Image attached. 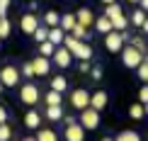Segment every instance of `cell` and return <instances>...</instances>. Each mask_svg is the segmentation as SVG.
I'll list each match as a JSON object with an SVG mask.
<instances>
[{
  "mask_svg": "<svg viewBox=\"0 0 148 141\" xmlns=\"http://www.w3.org/2000/svg\"><path fill=\"white\" fill-rule=\"evenodd\" d=\"M39 88H36L34 83H24L22 88H20V100L24 102V105H29V107H34L36 102H39Z\"/></svg>",
  "mask_w": 148,
  "mask_h": 141,
  "instance_id": "5b68a950",
  "label": "cell"
},
{
  "mask_svg": "<svg viewBox=\"0 0 148 141\" xmlns=\"http://www.w3.org/2000/svg\"><path fill=\"white\" fill-rule=\"evenodd\" d=\"M0 41H3V39H0Z\"/></svg>",
  "mask_w": 148,
  "mask_h": 141,
  "instance_id": "681fc988",
  "label": "cell"
},
{
  "mask_svg": "<svg viewBox=\"0 0 148 141\" xmlns=\"http://www.w3.org/2000/svg\"><path fill=\"white\" fill-rule=\"evenodd\" d=\"M129 3H138V0H129Z\"/></svg>",
  "mask_w": 148,
  "mask_h": 141,
  "instance_id": "c3c4849f",
  "label": "cell"
},
{
  "mask_svg": "<svg viewBox=\"0 0 148 141\" xmlns=\"http://www.w3.org/2000/svg\"><path fill=\"white\" fill-rule=\"evenodd\" d=\"M10 139H12V129L5 122V124H0V141H10Z\"/></svg>",
  "mask_w": 148,
  "mask_h": 141,
  "instance_id": "836d02e7",
  "label": "cell"
},
{
  "mask_svg": "<svg viewBox=\"0 0 148 141\" xmlns=\"http://www.w3.org/2000/svg\"><path fill=\"white\" fill-rule=\"evenodd\" d=\"M143 109H146V114H148V102H146V105H143Z\"/></svg>",
  "mask_w": 148,
  "mask_h": 141,
  "instance_id": "7dc6e473",
  "label": "cell"
},
{
  "mask_svg": "<svg viewBox=\"0 0 148 141\" xmlns=\"http://www.w3.org/2000/svg\"><path fill=\"white\" fill-rule=\"evenodd\" d=\"M20 27H22V32H24V34H34V29L39 27V20H36V15H34V12H27V15L20 20Z\"/></svg>",
  "mask_w": 148,
  "mask_h": 141,
  "instance_id": "7c38bea8",
  "label": "cell"
},
{
  "mask_svg": "<svg viewBox=\"0 0 148 141\" xmlns=\"http://www.w3.org/2000/svg\"><path fill=\"white\" fill-rule=\"evenodd\" d=\"M66 119V141H85V129L80 127V122H73L71 117Z\"/></svg>",
  "mask_w": 148,
  "mask_h": 141,
  "instance_id": "52a82bcc",
  "label": "cell"
},
{
  "mask_svg": "<svg viewBox=\"0 0 148 141\" xmlns=\"http://www.w3.org/2000/svg\"><path fill=\"white\" fill-rule=\"evenodd\" d=\"M80 127L83 129H97L100 127V112L92 109V107L80 109Z\"/></svg>",
  "mask_w": 148,
  "mask_h": 141,
  "instance_id": "8992f818",
  "label": "cell"
},
{
  "mask_svg": "<svg viewBox=\"0 0 148 141\" xmlns=\"http://www.w3.org/2000/svg\"><path fill=\"white\" fill-rule=\"evenodd\" d=\"M90 76H92V80H100L102 78V68H90Z\"/></svg>",
  "mask_w": 148,
  "mask_h": 141,
  "instance_id": "8d00e7d4",
  "label": "cell"
},
{
  "mask_svg": "<svg viewBox=\"0 0 148 141\" xmlns=\"http://www.w3.org/2000/svg\"><path fill=\"white\" fill-rule=\"evenodd\" d=\"M129 39V34L126 32H107L104 34V46H107V51H112V54H119L121 49H124V41Z\"/></svg>",
  "mask_w": 148,
  "mask_h": 141,
  "instance_id": "7a4b0ae2",
  "label": "cell"
},
{
  "mask_svg": "<svg viewBox=\"0 0 148 141\" xmlns=\"http://www.w3.org/2000/svg\"><path fill=\"white\" fill-rule=\"evenodd\" d=\"M24 127H27V129H39L41 127V114L36 112V109H29V112L24 114Z\"/></svg>",
  "mask_w": 148,
  "mask_h": 141,
  "instance_id": "5bb4252c",
  "label": "cell"
},
{
  "mask_svg": "<svg viewBox=\"0 0 148 141\" xmlns=\"http://www.w3.org/2000/svg\"><path fill=\"white\" fill-rule=\"evenodd\" d=\"M46 117L51 122H61L63 119V109H61V105H46Z\"/></svg>",
  "mask_w": 148,
  "mask_h": 141,
  "instance_id": "e0dca14e",
  "label": "cell"
},
{
  "mask_svg": "<svg viewBox=\"0 0 148 141\" xmlns=\"http://www.w3.org/2000/svg\"><path fill=\"white\" fill-rule=\"evenodd\" d=\"M71 105H73V109L90 107V93L85 88H75V90H73V95H71Z\"/></svg>",
  "mask_w": 148,
  "mask_h": 141,
  "instance_id": "ba28073f",
  "label": "cell"
},
{
  "mask_svg": "<svg viewBox=\"0 0 148 141\" xmlns=\"http://www.w3.org/2000/svg\"><path fill=\"white\" fill-rule=\"evenodd\" d=\"M75 22L90 29V27H92V22H95V17H92V10H90V8H80V10L75 12Z\"/></svg>",
  "mask_w": 148,
  "mask_h": 141,
  "instance_id": "4fadbf2b",
  "label": "cell"
},
{
  "mask_svg": "<svg viewBox=\"0 0 148 141\" xmlns=\"http://www.w3.org/2000/svg\"><path fill=\"white\" fill-rule=\"evenodd\" d=\"M138 5H141V10L148 12V0H138Z\"/></svg>",
  "mask_w": 148,
  "mask_h": 141,
  "instance_id": "60d3db41",
  "label": "cell"
},
{
  "mask_svg": "<svg viewBox=\"0 0 148 141\" xmlns=\"http://www.w3.org/2000/svg\"><path fill=\"white\" fill-rule=\"evenodd\" d=\"M22 141H36V139H34V136H24Z\"/></svg>",
  "mask_w": 148,
  "mask_h": 141,
  "instance_id": "ee69618b",
  "label": "cell"
},
{
  "mask_svg": "<svg viewBox=\"0 0 148 141\" xmlns=\"http://www.w3.org/2000/svg\"><path fill=\"white\" fill-rule=\"evenodd\" d=\"M53 49H56V46H53L51 44V41H39V56H46V58H51L53 56Z\"/></svg>",
  "mask_w": 148,
  "mask_h": 141,
  "instance_id": "cb8c5ba5",
  "label": "cell"
},
{
  "mask_svg": "<svg viewBox=\"0 0 148 141\" xmlns=\"http://www.w3.org/2000/svg\"><path fill=\"white\" fill-rule=\"evenodd\" d=\"M73 24H75V15H73V12H66V15H61L58 27L63 29V32H71V29H73Z\"/></svg>",
  "mask_w": 148,
  "mask_h": 141,
  "instance_id": "ac0fdd59",
  "label": "cell"
},
{
  "mask_svg": "<svg viewBox=\"0 0 148 141\" xmlns=\"http://www.w3.org/2000/svg\"><path fill=\"white\" fill-rule=\"evenodd\" d=\"M141 61H143V54H141L138 49H134L131 44L126 49H121V63H124L126 68H138Z\"/></svg>",
  "mask_w": 148,
  "mask_h": 141,
  "instance_id": "277c9868",
  "label": "cell"
},
{
  "mask_svg": "<svg viewBox=\"0 0 148 141\" xmlns=\"http://www.w3.org/2000/svg\"><path fill=\"white\" fill-rule=\"evenodd\" d=\"M34 139L36 141H58V134L53 131V129H39Z\"/></svg>",
  "mask_w": 148,
  "mask_h": 141,
  "instance_id": "d6986e66",
  "label": "cell"
},
{
  "mask_svg": "<svg viewBox=\"0 0 148 141\" xmlns=\"http://www.w3.org/2000/svg\"><path fill=\"white\" fill-rule=\"evenodd\" d=\"M63 46L68 49L71 56L78 58V61H90V58H92V46L85 44L83 39H75V36L66 34V36H63Z\"/></svg>",
  "mask_w": 148,
  "mask_h": 141,
  "instance_id": "6da1fadb",
  "label": "cell"
},
{
  "mask_svg": "<svg viewBox=\"0 0 148 141\" xmlns=\"http://www.w3.org/2000/svg\"><path fill=\"white\" fill-rule=\"evenodd\" d=\"M146 17H148V12H143V10H134V12H131V20H129V24H134V27H141Z\"/></svg>",
  "mask_w": 148,
  "mask_h": 141,
  "instance_id": "d4e9b609",
  "label": "cell"
},
{
  "mask_svg": "<svg viewBox=\"0 0 148 141\" xmlns=\"http://www.w3.org/2000/svg\"><path fill=\"white\" fill-rule=\"evenodd\" d=\"M136 71H138V78H141V80H143V83H148V61H141Z\"/></svg>",
  "mask_w": 148,
  "mask_h": 141,
  "instance_id": "d6a6232c",
  "label": "cell"
},
{
  "mask_svg": "<svg viewBox=\"0 0 148 141\" xmlns=\"http://www.w3.org/2000/svg\"><path fill=\"white\" fill-rule=\"evenodd\" d=\"M20 76L22 73L15 68V66H3L0 68V85L3 88H17L20 85Z\"/></svg>",
  "mask_w": 148,
  "mask_h": 141,
  "instance_id": "3957f363",
  "label": "cell"
},
{
  "mask_svg": "<svg viewBox=\"0 0 148 141\" xmlns=\"http://www.w3.org/2000/svg\"><path fill=\"white\" fill-rule=\"evenodd\" d=\"M100 141H114V139H112V136H102Z\"/></svg>",
  "mask_w": 148,
  "mask_h": 141,
  "instance_id": "7bdbcfd3",
  "label": "cell"
},
{
  "mask_svg": "<svg viewBox=\"0 0 148 141\" xmlns=\"http://www.w3.org/2000/svg\"><path fill=\"white\" fill-rule=\"evenodd\" d=\"M51 58H53V63H56L58 68H68V66L73 63V56H71V51H68V49H66L63 44L53 49V56H51Z\"/></svg>",
  "mask_w": 148,
  "mask_h": 141,
  "instance_id": "9c48e42d",
  "label": "cell"
},
{
  "mask_svg": "<svg viewBox=\"0 0 148 141\" xmlns=\"http://www.w3.org/2000/svg\"><path fill=\"white\" fill-rule=\"evenodd\" d=\"M63 36H66V32H63L61 27H49V36H46V39L51 41L53 46H61V44H63Z\"/></svg>",
  "mask_w": 148,
  "mask_h": 141,
  "instance_id": "9a60e30c",
  "label": "cell"
},
{
  "mask_svg": "<svg viewBox=\"0 0 148 141\" xmlns=\"http://www.w3.org/2000/svg\"><path fill=\"white\" fill-rule=\"evenodd\" d=\"M119 15H124V12H121V5H119V3H109L107 10H104V17L114 20V17H119Z\"/></svg>",
  "mask_w": 148,
  "mask_h": 141,
  "instance_id": "7402d4cb",
  "label": "cell"
},
{
  "mask_svg": "<svg viewBox=\"0 0 148 141\" xmlns=\"http://www.w3.org/2000/svg\"><path fill=\"white\" fill-rule=\"evenodd\" d=\"M32 68H34V76L44 78V76H49V71H51V61H49L46 56H36L32 61Z\"/></svg>",
  "mask_w": 148,
  "mask_h": 141,
  "instance_id": "30bf717a",
  "label": "cell"
},
{
  "mask_svg": "<svg viewBox=\"0 0 148 141\" xmlns=\"http://www.w3.org/2000/svg\"><path fill=\"white\" fill-rule=\"evenodd\" d=\"M129 117H131V119H143L146 117L143 105H141V102H138V105H131V107H129Z\"/></svg>",
  "mask_w": 148,
  "mask_h": 141,
  "instance_id": "4316f807",
  "label": "cell"
},
{
  "mask_svg": "<svg viewBox=\"0 0 148 141\" xmlns=\"http://www.w3.org/2000/svg\"><path fill=\"white\" fill-rule=\"evenodd\" d=\"M138 29H141V32H143V34H148V17H146V20H143V24H141Z\"/></svg>",
  "mask_w": 148,
  "mask_h": 141,
  "instance_id": "ab89813d",
  "label": "cell"
},
{
  "mask_svg": "<svg viewBox=\"0 0 148 141\" xmlns=\"http://www.w3.org/2000/svg\"><path fill=\"white\" fill-rule=\"evenodd\" d=\"M5 12H8V10H5V8H0V17H5Z\"/></svg>",
  "mask_w": 148,
  "mask_h": 141,
  "instance_id": "f6af8a7d",
  "label": "cell"
},
{
  "mask_svg": "<svg viewBox=\"0 0 148 141\" xmlns=\"http://www.w3.org/2000/svg\"><path fill=\"white\" fill-rule=\"evenodd\" d=\"M10 29H12V24L8 17H0V39H8L10 36Z\"/></svg>",
  "mask_w": 148,
  "mask_h": 141,
  "instance_id": "f1b7e54d",
  "label": "cell"
},
{
  "mask_svg": "<svg viewBox=\"0 0 148 141\" xmlns=\"http://www.w3.org/2000/svg\"><path fill=\"white\" fill-rule=\"evenodd\" d=\"M138 97H141V105H146V102H148V85L138 90Z\"/></svg>",
  "mask_w": 148,
  "mask_h": 141,
  "instance_id": "d590c367",
  "label": "cell"
},
{
  "mask_svg": "<svg viewBox=\"0 0 148 141\" xmlns=\"http://www.w3.org/2000/svg\"><path fill=\"white\" fill-rule=\"evenodd\" d=\"M44 100H46V105H61V102H63V93H56V90H49Z\"/></svg>",
  "mask_w": 148,
  "mask_h": 141,
  "instance_id": "484cf974",
  "label": "cell"
},
{
  "mask_svg": "<svg viewBox=\"0 0 148 141\" xmlns=\"http://www.w3.org/2000/svg\"><path fill=\"white\" fill-rule=\"evenodd\" d=\"M66 88H68V80H66V76H53V80H51V90H56V93H63Z\"/></svg>",
  "mask_w": 148,
  "mask_h": 141,
  "instance_id": "44dd1931",
  "label": "cell"
},
{
  "mask_svg": "<svg viewBox=\"0 0 148 141\" xmlns=\"http://www.w3.org/2000/svg\"><path fill=\"white\" fill-rule=\"evenodd\" d=\"M92 24H95V29H97V32H100V34H107V32H112V22H109V17H97V20L95 22H92Z\"/></svg>",
  "mask_w": 148,
  "mask_h": 141,
  "instance_id": "2e32d148",
  "label": "cell"
},
{
  "mask_svg": "<svg viewBox=\"0 0 148 141\" xmlns=\"http://www.w3.org/2000/svg\"><path fill=\"white\" fill-rule=\"evenodd\" d=\"M78 71H80V73H90V63H88V61H80Z\"/></svg>",
  "mask_w": 148,
  "mask_h": 141,
  "instance_id": "74e56055",
  "label": "cell"
},
{
  "mask_svg": "<svg viewBox=\"0 0 148 141\" xmlns=\"http://www.w3.org/2000/svg\"><path fill=\"white\" fill-rule=\"evenodd\" d=\"M44 22H46V27H58V22H61V15L56 10H49L46 15H44Z\"/></svg>",
  "mask_w": 148,
  "mask_h": 141,
  "instance_id": "603a6c76",
  "label": "cell"
},
{
  "mask_svg": "<svg viewBox=\"0 0 148 141\" xmlns=\"http://www.w3.org/2000/svg\"><path fill=\"white\" fill-rule=\"evenodd\" d=\"M102 3H104V5H109V3H116V0H102Z\"/></svg>",
  "mask_w": 148,
  "mask_h": 141,
  "instance_id": "bcb514c9",
  "label": "cell"
},
{
  "mask_svg": "<svg viewBox=\"0 0 148 141\" xmlns=\"http://www.w3.org/2000/svg\"><path fill=\"white\" fill-rule=\"evenodd\" d=\"M109 22H112L114 32H124V29L129 27V17L126 15H119V17H114V20H109Z\"/></svg>",
  "mask_w": 148,
  "mask_h": 141,
  "instance_id": "ffe728a7",
  "label": "cell"
},
{
  "mask_svg": "<svg viewBox=\"0 0 148 141\" xmlns=\"http://www.w3.org/2000/svg\"><path fill=\"white\" fill-rule=\"evenodd\" d=\"M10 3H12V0H0V8H5V10H8V8H10Z\"/></svg>",
  "mask_w": 148,
  "mask_h": 141,
  "instance_id": "b9f144b4",
  "label": "cell"
},
{
  "mask_svg": "<svg viewBox=\"0 0 148 141\" xmlns=\"http://www.w3.org/2000/svg\"><path fill=\"white\" fill-rule=\"evenodd\" d=\"M46 36H49V27H41L39 24V27L34 29V39L36 41H46Z\"/></svg>",
  "mask_w": 148,
  "mask_h": 141,
  "instance_id": "4dcf8cb0",
  "label": "cell"
},
{
  "mask_svg": "<svg viewBox=\"0 0 148 141\" xmlns=\"http://www.w3.org/2000/svg\"><path fill=\"white\" fill-rule=\"evenodd\" d=\"M5 122H8V109L0 105V124H5Z\"/></svg>",
  "mask_w": 148,
  "mask_h": 141,
  "instance_id": "f35d334b",
  "label": "cell"
},
{
  "mask_svg": "<svg viewBox=\"0 0 148 141\" xmlns=\"http://www.w3.org/2000/svg\"><path fill=\"white\" fill-rule=\"evenodd\" d=\"M22 76H27V78H32V76H34V68H32V61H27V63L22 66Z\"/></svg>",
  "mask_w": 148,
  "mask_h": 141,
  "instance_id": "e575fe53",
  "label": "cell"
},
{
  "mask_svg": "<svg viewBox=\"0 0 148 141\" xmlns=\"http://www.w3.org/2000/svg\"><path fill=\"white\" fill-rule=\"evenodd\" d=\"M114 141H141V136H138L136 131H121Z\"/></svg>",
  "mask_w": 148,
  "mask_h": 141,
  "instance_id": "f546056e",
  "label": "cell"
},
{
  "mask_svg": "<svg viewBox=\"0 0 148 141\" xmlns=\"http://www.w3.org/2000/svg\"><path fill=\"white\" fill-rule=\"evenodd\" d=\"M107 102H109V95L104 93V90H97V93L90 95V107L97 109V112H102V109L107 107Z\"/></svg>",
  "mask_w": 148,
  "mask_h": 141,
  "instance_id": "8fae6325",
  "label": "cell"
},
{
  "mask_svg": "<svg viewBox=\"0 0 148 141\" xmlns=\"http://www.w3.org/2000/svg\"><path fill=\"white\" fill-rule=\"evenodd\" d=\"M131 46H134V49H138L141 54H146V51H148V44L141 39V36H134V39H131Z\"/></svg>",
  "mask_w": 148,
  "mask_h": 141,
  "instance_id": "1f68e13d",
  "label": "cell"
},
{
  "mask_svg": "<svg viewBox=\"0 0 148 141\" xmlns=\"http://www.w3.org/2000/svg\"><path fill=\"white\" fill-rule=\"evenodd\" d=\"M88 32L90 29L88 27H83V24H73V29H71V36H75V39H85V36H88Z\"/></svg>",
  "mask_w": 148,
  "mask_h": 141,
  "instance_id": "83f0119b",
  "label": "cell"
}]
</instances>
